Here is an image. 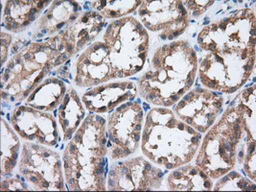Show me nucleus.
Instances as JSON below:
<instances>
[{
  "mask_svg": "<svg viewBox=\"0 0 256 192\" xmlns=\"http://www.w3.org/2000/svg\"><path fill=\"white\" fill-rule=\"evenodd\" d=\"M197 44L204 52L198 66L202 84L220 94H234L256 68V12L241 9L206 25L198 33Z\"/></svg>",
  "mask_w": 256,
  "mask_h": 192,
  "instance_id": "f257e3e1",
  "label": "nucleus"
},
{
  "mask_svg": "<svg viewBox=\"0 0 256 192\" xmlns=\"http://www.w3.org/2000/svg\"><path fill=\"white\" fill-rule=\"evenodd\" d=\"M256 84L244 88L226 108L200 145L195 164L212 180L243 170L244 158L256 154Z\"/></svg>",
  "mask_w": 256,
  "mask_h": 192,
  "instance_id": "f03ea898",
  "label": "nucleus"
},
{
  "mask_svg": "<svg viewBox=\"0 0 256 192\" xmlns=\"http://www.w3.org/2000/svg\"><path fill=\"white\" fill-rule=\"evenodd\" d=\"M147 60V68L136 86L140 96L152 105L172 107L195 83L198 55L186 40L169 42L156 48Z\"/></svg>",
  "mask_w": 256,
  "mask_h": 192,
  "instance_id": "7ed1b4c3",
  "label": "nucleus"
},
{
  "mask_svg": "<svg viewBox=\"0 0 256 192\" xmlns=\"http://www.w3.org/2000/svg\"><path fill=\"white\" fill-rule=\"evenodd\" d=\"M106 138L105 118L90 112L64 150V172L70 190H106Z\"/></svg>",
  "mask_w": 256,
  "mask_h": 192,
  "instance_id": "20e7f679",
  "label": "nucleus"
},
{
  "mask_svg": "<svg viewBox=\"0 0 256 192\" xmlns=\"http://www.w3.org/2000/svg\"><path fill=\"white\" fill-rule=\"evenodd\" d=\"M202 140V134L178 120L172 110L156 107L146 114L141 150L152 164L173 170L195 158Z\"/></svg>",
  "mask_w": 256,
  "mask_h": 192,
  "instance_id": "39448f33",
  "label": "nucleus"
},
{
  "mask_svg": "<svg viewBox=\"0 0 256 192\" xmlns=\"http://www.w3.org/2000/svg\"><path fill=\"white\" fill-rule=\"evenodd\" d=\"M66 62L64 55L50 38L30 42L20 53L12 55L2 68V101L12 103L26 100L54 68Z\"/></svg>",
  "mask_w": 256,
  "mask_h": 192,
  "instance_id": "423d86ee",
  "label": "nucleus"
},
{
  "mask_svg": "<svg viewBox=\"0 0 256 192\" xmlns=\"http://www.w3.org/2000/svg\"><path fill=\"white\" fill-rule=\"evenodd\" d=\"M103 42L116 79L132 77L143 70L149 56L150 36L134 16L112 22L106 28Z\"/></svg>",
  "mask_w": 256,
  "mask_h": 192,
  "instance_id": "0eeeda50",
  "label": "nucleus"
},
{
  "mask_svg": "<svg viewBox=\"0 0 256 192\" xmlns=\"http://www.w3.org/2000/svg\"><path fill=\"white\" fill-rule=\"evenodd\" d=\"M18 173L31 190H66L60 156L46 145L24 142L18 164Z\"/></svg>",
  "mask_w": 256,
  "mask_h": 192,
  "instance_id": "6e6552de",
  "label": "nucleus"
},
{
  "mask_svg": "<svg viewBox=\"0 0 256 192\" xmlns=\"http://www.w3.org/2000/svg\"><path fill=\"white\" fill-rule=\"evenodd\" d=\"M144 112L138 102H126L117 107L106 123L108 156L118 160L136 153L141 144Z\"/></svg>",
  "mask_w": 256,
  "mask_h": 192,
  "instance_id": "1a4fd4ad",
  "label": "nucleus"
},
{
  "mask_svg": "<svg viewBox=\"0 0 256 192\" xmlns=\"http://www.w3.org/2000/svg\"><path fill=\"white\" fill-rule=\"evenodd\" d=\"M165 172L142 156L114 160L106 178L110 192H152L162 188Z\"/></svg>",
  "mask_w": 256,
  "mask_h": 192,
  "instance_id": "9d476101",
  "label": "nucleus"
},
{
  "mask_svg": "<svg viewBox=\"0 0 256 192\" xmlns=\"http://www.w3.org/2000/svg\"><path fill=\"white\" fill-rule=\"evenodd\" d=\"M138 16L147 31L160 32V38L168 42L176 40L190 24V16L180 0L142 1Z\"/></svg>",
  "mask_w": 256,
  "mask_h": 192,
  "instance_id": "9b49d317",
  "label": "nucleus"
},
{
  "mask_svg": "<svg viewBox=\"0 0 256 192\" xmlns=\"http://www.w3.org/2000/svg\"><path fill=\"white\" fill-rule=\"evenodd\" d=\"M224 97L208 88H196L182 96L172 110L178 120L200 134H206L221 114Z\"/></svg>",
  "mask_w": 256,
  "mask_h": 192,
  "instance_id": "f8f14e48",
  "label": "nucleus"
},
{
  "mask_svg": "<svg viewBox=\"0 0 256 192\" xmlns=\"http://www.w3.org/2000/svg\"><path fill=\"white\" fill-rule=\"evenodd\" d=\"M9 122L26 142L54 147L60 140L58 121L51 112L26 105L16 106L9 114Z\"/></svg>",
  "mask_w": 256,
  "mask_h": 192,
  "instance_id": "ddd939ff",
  "label": "nucleus"
},
{
  "mask_svg": "<svg viewBox=\"0 0 256 192\" xmlns=\"http://www.w3.org/2000/svg\"><path fill=\"white\" fill-rule=\"evenodd\" d=\"M74 84L92 88L116 79L104 42H94L82 51L74 64Z\"/></svg>",
  "mask_w": 256,
  "mask_h": 192,
  "instance_id": "4468645a",
  "label": "nucleus"
},
{
  "mask_svg": "<svg viewBox=\"0 0 256 192\" xmlns=\"http://www.w3.org/2000/svg\"><path fill=\"white\" fill-rule=\"evenodd\" d=\"M138 94V86L132 81H117L96 86L86 92L82 102L90 112L112 114L120 105L134 101Z\"/></svg>",
  "mask_w": 256,
  "mask_h": 192,
  "instance_id": "2eb2a0df",
  "label": "nucleus"
},
{
  "mask_svg": "<svg viewBox=\"0 0 256 192\" xmlns=\"http://www.w3.org/2000/svg\"><path fill=\"white\" fill-rule=\"evenodd\" d=\"M80 3L79 1H52L34 25L32 38L34 40L51 38L66 30L84 12Z\"/></svg>",
  "mask_w": 256,
  "mask_h": 192,
  "instance_id": "dca6fc26",
  "label": "nucleus"
},
{
  "mask_svg": "<svg viewBox=\"0 0 256 192\" xmlns=\"http://www.w3.org/2000/svg\"><path fill=\"white\" fill-rule=\"evenodd\" d=\"M106 20L94 10L84 11L81 16L66 30L60 32L64 36L70 56L88 48L105 27Z\"/></svg>",
  "mask_w": 256,
  "mask_h": 192,
  "instance_id": "f3484780",
  "label": "nucleus"
},
{
  "mask_svg": "<svg viewBox=\"0 0 256 192\" xmlns=\"http://www.w3.org/2000/svg\"><path fill=\"white\" fill-rule=\"evenodd\" d=\"M52 1L9 0L3 7L2 26L9 32L18 34L34 24Z\"/></svg>",
  "mask_w": 256,
  "mask_h": 192,
  "instance_id": "a211bd4d",
  "label": "nucleus"
},
{
  "mask_svg": "<svg viewBox=\"0 0 256 192\" xmlns=\"http://www.w3.org/2000/svg\"><path fill=\"white\" fill-rule=\"evenodd\" d=\"M166 186L171 192H210L213 180L196 164L175 168L166 178Z\"/></svg>",
  "mask_w": 256,
  "mask_h": 192,
  "instance_id": "6ab92c4d",
  "label": "nucleus"
},
{
  "mask_svg": "<svg viewBox=\"0 0 256 192\" xmlns=\"http://www.w3.org/2000/svg\"><path fill=\"white\" fill-rule=\"evenodd\" d=\"M86 116L84 106L78 92L70 88L58 108V123L62 142H70L81 126Z\"/></svg>",
  "mask_w": 256,
  "mask_h": 192,
  "instance_id": "aec40b11",
  "label": "nucleus"
},
{
  "mask_svg": "<svg viewBox=\"0 0 256 192\" xmlns=\"http://www.w3.org/2000/svg\"><path fill=\"white\" fill-rule=\"evenodd\" d=\"M66 92L68 86L62 81L48 77L28 96L25 104L42 112H53L60 107Z\"/></svg>",
  "mask_w": 256,
  "mask_h": 192,
  "instance_id": "412c9836",
  "label": "nucleus"
},
{
  "mask_svg": "<svg viewBox=\"0 0 256 192\" xmlns=\"http://www.w3.org/2000/svg\"><path fill=\"white\" fill-rule=\"evenodd\" d=\"M20 142L18 132L4 120H1V177L11 174L18 164Z\"/></svg>",
  "mask_w": 256,
  "mask_h": 192,
  "instance_id": "4be33fe9",
  "label": "nucleus"
},
{
  "mask_svg": "<svg viewBox=\"0 0 256 192\" xmlns=\"http://www.w3.org/2000/svg\"><path fill=\"white\" fill-rule=\"evenodd\" d=\"M142 4L140 0H97L88 2V6L99 12L105 20H116L127 16L136 11Z\"/></svg>",
  "mask_w": 256,
  "mask_h": 192,
  "instance_id": "5701e85b",
  "label": "nucleus"
},
{
  "mask_svg": "<svg viewBox=\"0 0 256 192\" xmlns=\"http://www.w3.org/2000/svg\"><path fill=\"white\" fill-rule=\"evenodd\" d=\"M214 192H254L256 182L246 179L237 171H230L219 178L213 186Z\"/></svg>",
  "mask_w": 256,
  "mask_h": 192,
  "instance_id": "b1692460",
  "label": "nucleus"
},
{
  "mask_svg": "<svg viewBox=\"0 0 256 192\" xmlns=\"http://www.w3.org/2000/svg\"><path fill=\"white\" fill-rule=\"evenodd\" d=\"M182 2L190 18H198L200 14L206 12L215 3V1H194V0H187Z\"/></svg>",
  "mask_w": 256,
  "mask_h": 192,
  "instance_id": "393cba45",
  "label": "nucleus"
},
{
  "mask_svg": "<svg viewBox=\"0 0 256 192\" xmlns=\"http://www.w3.org/2000/svg\"><path fill=\"white\" fill-rule=\"evenodd\" d=\"M0 190L2 192H29V190H31L29 186L24 180H20L18 177H14V178L2 177Z\"/></svg>",
  "mask_w": 256,
  "mask_h": 192,
  "instance_id": "a878e982",
  "label": "nucleus"
},
{
  "mask_svg": "<svg viewBox=\"0 0 256 192\" xmlns=\"http://www.w3.org/2000/svg\"><path fill=\"white\" fill-rule=\"evenodd\" d=\"M12 36L8 34V33H1V54H0V58H1V66H4V64L6 62V60L8 58V52H9V48L12 42Z\"/></svg>",
  "mask_w": 256,
  "mask_h": 192,
  "instance_id": "bb28decb",
  "label": "nucleus"
}]
</instances>
